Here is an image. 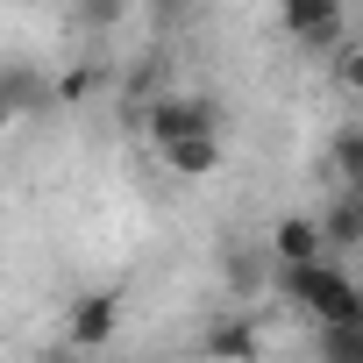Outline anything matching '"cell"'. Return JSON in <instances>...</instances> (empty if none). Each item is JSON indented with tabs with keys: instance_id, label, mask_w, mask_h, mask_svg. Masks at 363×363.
<instances>
[{
	"instance_id": "obj_1",
	"label": "cell",
	"mask_w": 363,
	"mask_h": 363,
	"mask_svg": "<svg viewBox=\"0 0 363 363\" xmlns=\"http://www.w3.org/2000/svg\"><path fill=\"white\" fill-rule=\"evenodd\" d=\"M278 292H285L313 328H363V285L342 271V257L278 264Z\"/></svg>"
},
{
	"instance_id": "obj_2",
	"label": "cell",
	"mask_w": 363,
	"mask_h": 363,
	"mask_svg": "<svg viewBox=\"0 0 363 363\" xmlns=\"http://www.w3.org/2000/svg\"><path fill=\"white\" fill-rule=\"evenodd\" d=\"M143 135H150V150L186 143V135H221V100L214 93H157L143 107Z\"/></svg>"
},
{
	"instance_id": "obj_3",
	"label": "cell",
	"mask_w": 363,
	"mask_h": 363,
	"mask_svg": "<svg viewBox=\"0 0 363 363\" xmlns=\"http://www.w3.org/2000/svg\"><path fill=\"white\" fill-rule=\"evenodd\" d=\"M278 29L306 50H335L349 36V8L342 0H278Z\"/></svg>"
},
{
	"instance_id": "obj_4",
	"label": "cell",
	"mask_w": 363,
	"mask_h": 363,
	"mask_svg": "<svg viewBox=\"0 0 363 363\" xmlns=\"http://www.w3.org/2000/svg\"><path fill=\"white\" fill-rule=\"evenodd\" d=\"M114 335H121V299L114 292H79L65 306V342H79L86 356H100Z\"/></svg>"
},
{
	"instance_id": "obj_5",
	"label": "cell",
	"mask_w": 363,
	"mask_h": 363,
	"mask_svg": "<svg viewBox=\"0 0 363 363\" xmlns=\"http://www.w3.org/2000/svg\"><path fill=\"white\" fill-rule=\"evenodd\" d=\"M50 72L43 65H29V57H8L0 65V121H22V114H36V107H50Z\"/></svg>"
},
{
	"instance_id": "obj_6",
	"label": "cell",
	"mask_w": 363,
	"mask_h": 363,
	"mask_svg": "<svg viewBox=\"0 0 363 363\" xmlns=\"http://www.w3.org/2000/svg\"><path fill=\"white\" fill-rule=\"evenodd\" d=\"M264 250H271V264H313V257H328L320 214H278L271 235H264Z\"/></svg>"
},
{
	"instance_id": "obj_7",
	"label": "cell",
	"mask_w": 363,
	"mask_h": 363,
	"mask_svg": "<svg viewBox=\"0 0 363 363\" xmlns=\"http://www.w3.org/2000/svg\"><path fill=\"white\" fill-rule=\"evenodd\" d=\"M200 349H207V363H257L264 356V328L250 313H228V320H214L200 335Z\"/></svg>"
},
{
	"instance_id": "obj_8",
	"label": "cell",
	"mask_w": 363,
	"mask_h": 363,
	"mask_svg": "<svg viewBox=\"0 0 363 363\" xmlns=\"http://www.w3.org/2000/svg\"><path fill=\"white\" fill-rule=\"evenodd\" d=\"M157 164L171 178H214L221 171V135H186V143H164Z\"/></svg>"
},
{
	"instance_id": "obj_9",
	"label": "cell",
	"mask_w": 363,
	"mask_h": 363,
	"mask_svg": "<svg viewBox=\"0 0 363 363\" xmlns=\"http://www.w3.org/2000/svg\"><path fill=\"white\" fill-rule=\"evenodd\" d=\"M320 235H328V257H349V250H363V200L342 186V200H328L320 207Z\"/></svg>"
},
{
	"instance_id": "obj_10",
	"label": "cell",
	"mask_w": 363,
	"mask_h": 363,
	"mask_svg": "<svg viewBox=\"0 0 363 363\" xmlns=\"http://www.w3.org/2000/svg\"><path fill=\"white\" fill-rule=\"evenodd\" d=\"M157 93H164V57H157V50H143V57H135V65L121 72V93H114V100H121L128 114H143V107H150Z\"/></svg>"
},
{
	"instance_id": "obj_11",
	"label": "cell",
	"mask_w": 363,
	"mask_h": 363,
	"mask_svg": "<svg viewBox=\"0 0 363 363\" xmlns=\"http://www.w3.org/2000/svg\"><path fill=\"white\" fill-rule=\"evenodd\" d=\"M100 86H107V72H100V65H72V72L50 86V107H79V100H93Z\"/></svg>"
},
{
	"instance_id": "obj_12",
	"label": "cell",
	"mask_w": 363,
	"mask_h": 363,
	"mask_svg": "<svg viewBox=\"0 0 363 363\" xmlns=\"http://www.w3.org/2000/svg\"><path fill=\"white\" fill-rule=\"evenodd\" d=\"M320 363H363V328H313Z\"/></svg>"
},
{
	"instance_id": "obj_13",
	"label": "cell",
	"mask_w": 363,
	"mask_h": 363,
	"mask_svg": "<svg viewBox=\"0 0 363 363\" xmlns=\"http://www.w3.org/2000/svg\"><path fill=\"white\" fill-rule=\"evenodd\" d=\"M328 157H335V171H342V186L363 193V128H342V135L328 143Z\"/></svg>"
},
{
	"instance_id": "obj_14",
	"label": "cell",
	"mask_w": 363,
	"mask_h": 363,
	"mask_svg": "<svg viewBox=\"0 0 363 363\" xmlns=\"http://www.w3.org/2000/svg\"><path fill=\"white\" fill-rule=\"evenodd\" d=\"M72 15H79V29L107 36V29H121V22H128V0H72Z\"/></svg>"
},
{
	"instance_id": "obj_15",
	"label": "cell",
	"mask_w": 363,
	"mask_h": 363,
	"mask_svg": "<svg viewBox=\"0 0 363 363\" xmlns=\"http://www.w3.org/2000/svg\"><path fill=\"white\" fill-rule=\"evenodd\" d=\"M200 22V0H150V29L157 36H178V29H193Z\"/></svg>"
},
{
	"instance_id": "obj_16",
	"label": "cell",
	"mask_w": 363,
	"mask_h": 363,
	"mask_svg": "<svg viewBox=\"0 0 363 363\" xmlns=\"http://www.w3.org/2000/svg\"><path fill=\"white\" fill-rule=\"evenodd\" d=\"M264 264H271V250H235V257H228V285H235V292H257V285H264ZM271 271H278V264H271Z\"/></svg>"
},
{
	"instance_id": "obj_17",
	"label": "cell",
	"mask_w": 363,
	"mask_h": 363,
	"mask_svg": "<svg viewBox=\"0 0 363 363\" xmlns=\"http://www.w3.org/2000/svg\"><path fill=\"white\" fill-rule=\"evenodd\" d=\"M335 72H342V86H349V93H356V100H363V43H349V50H342V65H335Z\"/></svg>"
},
{
	"instance_id": "obj_18",
	"label": "cell",
	"mask_w": 363,
	"mask_h": 363,
	"mask_svg": "<svg viewBox=\"0 0 363 363\" xmlns=\"http://www.w3.org/2000/svg\"><path fill=\"white\" fill-rule=\"evenodd\" d=\"M36 363H93V356H86V349H79V342H57V349H43V356H36Z\"/></svg>"
},
{
	"instance_id": "obj_19",
	"label": "cell",
	"mask_w": 363,
	"mask_h": 363,
	"mask_svg": "<svg viewBox=\"0 0 363 363\" xmlns=\"http://www.w3.org/2000/svg\"><path fill=\"white\" fill-rule=\"evenodd\" d=\"M356 200H363V193H356Z\"/></svg>"
}]
</instances>
